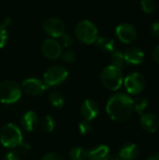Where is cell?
I'll list each match as a JSON object with an SVG mask.
<instances>
[{
  "label": "cell",
  "instance_id": "6da1fadb",
  "mask_svg": "<svg viewBox=\"0 0 159 160\" xmlns=\"http://www.w3.org/2000/svg\"><path fill=\"white\" fill-rule=\"evenodd\" d=\"M133 111V99L125 93H116L112 95L106 104L107 114L115 122H124L127 120L131 116Z\"/></svg>",
  "mask_w": 159,
  "mask_h": 160
},
{
  "label": "cell",
  "instance_id": "7a4b0ae2",
  "mask_svg": "<svg viewBox=\"0 0 159 160\" xmlns=\"http://www.w3.org/2000/svg\"><path fill=\"white\" fill-rule=\"evenodd\" d=\"M0 142L6 148L13 149L19 147L22 142V130L15 124H6L0 130Z\"/></svg>",
  "mask_w": 159,
  "mask_h": 160
},
{
  "label": "cell",
  "instance_id": "3957f363",
  "mask_svg": "<svg viewBox=\"0 0 159 160\" xmlns=\"http://www.w3.org/2000/svg\"><path fill=\"white\" fill-rule=\"evenodd\" d=\"M101 83L111 91H117L124 82L122 69L111 65L106 67L100 74Z\"/></svg>",
  "mask_w": 159,
  "mask_h": 160
},
{
  "label": "cell",
  "instance_id": "277c9868",
  "mask_svg": "<svg viewBox=\"0 0 159 160\" xmlns=\"http://www.w3.org/2000/svg\"><path fill=\"white\" fill-rule=\"evenodd\" d=\"M22 88L14 81L6 80L0 82V102L3 104H13L22 97Z\"/></svg>",
  "mask_w": 159,
  "mask_h": 160
},
{
  "label": "cell",
  "instance_id": "5b68a950",
  "mask_svg": "<svg viewBox=\"0 0 159 160\" xmlns=\"http://www.w3.org/2000/svg\"><path fill=\"white\" fill-rule=\"evenodd\" d=\"M77 38L83 44L95 43L98 35L97 26L89 20H82L78 22L75 29Z\"/></svg>",
  "mask_w": 159,
  "mask_h": 160
},
{
  "label": "cell",
  "instance_id": "8992f818",
  "mask_svg": "<svg viewBox=\"0 0 159 160\" xmlns=\"http://www.w3.org/2000/svg\"><path fill=\"white\" fill-rule=\"evenodd\" d=\"M68 77L67 69L63 66L50 67L43 74V82L48 87H54L63 83Z\"/></svg>",
  "mask_w": 159,
  "mask_h": 160
},
{
  "label": "cell",
  "instance_id": "52a82bcc",
  "mask_svg": "<svg viewBox=\"0 0 159 160\" xmlns=\"http://www.w3.org/2000/svg\"><path fill=\"white\" fill-rule=\"evenodd\" d=\"M124 84L127 93L131 95H138L144 89L145 79L141 73L132 72L125 78Z\"/></svg>",
  "mask_w": 159,
  "mask_h": 160
},
{
  "label": "cell",
  "instance_id": "ba28073f",
  "mask_svg": "<svg viewBox=\"0 0 159 160\" xmlns=\"http://www.w3.org/2000/svg\"><path fill=\"white\" fill-rule=\"evenodd\" d=\"M22 91L28 96L38 97L42 95L48 88L43 80L37 78H27L22 82Z\"/></svg>",
  "mask_w": 159,
  "mask_h": 160
},
{
  "label": "cell",
  "instance_id": "9c48e42d",
  "mask_svg": "<svg viewBox=\"0 0 159 160\" xmlns=\"http://www.w3.org/2000/svg\"><path fill=\"white\" fill-rule=\"evenodd\" d=\"M43 30L52 38H57L66 33V26L59 18L51 17L43 22Z\"/></svg>",
  "mask_w": 159,
  "mask_h": 160
},
{
  "label": "cell",
  "instance_id": "30bf717a",
  "mask_svg": "<svg viewBox=\"0 0 159 160\" xmlns=\"http://www.w3.org/2000/svg\"><path fill=\"white\" fill-rule=\"evenodd\" d=\"M115 33H116L118 39L125 44L132 43L133 41L136 40L138 37V32L135 26L127 22L120 23L116 27Z\"/></svg>",
  "mask_w": 159,
  "mask_h": 160
},
{
  "label": "cell",
  "instance_id": "8fae6325",
  "mask_svg": "<svg viewBox=\"0 0 159 160\" xmlns=\"http://www.w3.org/2000/svg\"><path fill=\"white\" fill-rule=\"evenodd\" d=\"M43 55L50 60H56L62 55V45L55 38H47L41 46Z\"/></svg>",
  "mask_w": 159,
  "mask_h": 160
},
{
  "label": "cell",
  "instance_id": "7c38bea8",
  "mask_svg": "<svg viewBox=\"0 0 159 160\" xmlns=\"http://www.w3.org/2000/svg\"><path fill=\"white\" fill-rule=\"evenodd\" d=\"M81 114L83 117L84 120L91 122L92 120H94L95 118H97V116L99 113V108L97 103L90 98L85 99L81 106Z\"/></svg>",
  "mask_w": 159,
  "mask_h": 160
},
{
  "label": "cell",
  "instance_id": "4fadbf2b",
  "mask_svg": "<svg viewBox=\"0 0 159 160\" xmlns=\"http://www.w3.org/2000/svg\"><path fill=\"white\" fill-rule=\"evenodd\" d=\"M140 122L142 128L147 132L155 133L159 128V119L155 113L152 112L142 113Z\"/></svg>",
  "mask_w": 159,
  "mask_h": 160
},
{
  "label": "cell",
  "instance_id": "5bb4252c",
  "mask_svg": "<svg viewBox=\"0 0 159 160\" xmlns=\"http://www.w3.org/2000/svg\"><path fill=\"white\" fill-rule=\"evenodd\" d=\"M125 60L128 65H141L144 61V52L138 47H130L125 52Z\"/></svg>",
  "mask_w": 159,
  "mask_h": 160
},
{
  "label": "cell",
  "instance_id": "9a60e30c",
  "mask_svg": "<svg viewBox=\"0 0 159 160\" xmlns=\"http://www.w3.org/2000/svg\"><path fill=\"white\" fill-rule=\"evenodd\" d=\"M38 116L33 111H27L24 112L21 118V125L23 130L26 132L34 131L38 125Z\"/></svg>",
  "mask_w": 159,
  "mask_h": 160
},
{
  "label": "cell",
  "instance_id": "2e32d148",
  "mask_svg": "<svg viewBox=\"0 0 159 160\" xmlns=\"http://www.w3.org/2000/svg\"><path fill=\"white\" fill-rule=\"evenodd\" d=\"M111 158V150L109 146L100 144L88 151L87 160H109Z\"/></svg>",
  "mask_w": 159,
  "mask_h": 160
},
{
  "label": "cell",
  "instance_id": "e0dca14e",
  "mask_svg": "<svg viewBox=\"0 0 159 160\" xmlns=\"http://www.w3.org/2000/svg\"><path fill=\"white\" fill-rule=\"evenodd\" d=\"M139 156V149L135 143L128 142L122 146L118 158L121 160H135Z\"/></svg>",
  "mask_w": 159,
  "mask_h": 160
},
{
  "label": "cell",
  "instance_id": "ac0fdd59",
  "mask_svg": "<svg viewBox=\"0 0 159 160\" xmlns=\"http://www.w3.org/2000/svg\"><path fill=\"white\" fill-rule=\"evenodd\" d=\"M96 45L105 52H113L115 49V42L112 38L108 37H97L95 41Z\"/></svg>",
  "mask_w": 159,
  "mask_h": 160
},
{
  "label": "cell",
  "instance_id": "d6986e66",
  "mask_svg": "<svg viewBox=\"0 0 159 160\" xmlns=\"http://www.w3.org/2000/svg\"><path fill=\"white\" fill-rule=\"evenodd\" d=\"M49 100H50V103L52 104V106H53L54 108H57V109L63 108L65 105V102H66L63 95L57 91H53L49 95Z\"/></svg>",
  "mask_w": 159,
  "mask_h": 160
},
{
  "label": "cell",
  "instance_id": "ffe728a7",
  "mask_svg": "<svg viewBox=\"0 0 159 160\" xmlns=\"http://www.w3.org/2000/svg\"><path fill=\"white\" fill-rule=\"evenodd\" d=\"M69 158L71 160H87L88 150L82 147H73L69 151Z\"/></svg>",
  "mask_w": 159,
  "mask_h": 160
},
{
  "label": "cell",
  "instance_id": "44dd1931",
  "mask_svg": "<svg viewBox=\"0 0 159 160\" xmlns=\"http://www.w3.org/2000/svg\"><path fill=\"white\" fill-rule=\"evenodd\" d=\"M126 60H125V55L124 52L121 51H114L112 54V65L123 69L126 66Z\"/></svg>",
  "mask_w": 159,
  "mask_h": 160
},
{
  "label": "cell",
  "instance_id": "7402d4cb",
  "mask_svg": "<svg viewBox=\"0 0 159 160\" xmlns=\"http://www.w3.org/2000/svg\"><path fill=\"white\" fill-rule=\"evenodd\" d=\"M148 107V100L147 98L143 97L137 98L135 100H133V109L137 113H140L141 115L144 113V111Z\"/></svg>",
  "mask_w": 159,
  "mask_h": 160
},
{
  "label": "cell",
  "instance_id": "603a6c76",
  "mask_svg": "<svg viewBox=\"0 0 159 160\" xmlns=\"http://www.w3.org/2000/svg\"><path fill=\"white\" fill-rule=\"evenodd\" d=\"M41 127L44 131L50 133L52 132L55 128V121L51 115H46L44 116L42 122H41Z\"/></svg>",
  "mask_w": 159,
  "mask_h": 160
},
{
  "label": "cell",
  "instance_id": "cb8c5ba5",
  "mask_svg": "<svg viewBox=\"0 0 159 160\" xmlns=\"http://www.w3.org/2000/svg\"><path fill=\"white\" fill-rule=\"evenodd\" d=\"M142 9L147 14L153 13L157 8V3L155 0H142L141 1Z\"/></svg>",
  "mask_w": 159,
  "mask_h": 160
},
{
  "label": "cell",
  "instance_id": "d4e9b609",
  "mask_svg": "<svg viewBox=\"0 0 159 160\" xmlns=\"http://www.w3.org/2000/svg\"><path fill=\"white\" fill-rule=\"evenodd\" d=\"M78 128H79V132L82 135H87L92 130V125L90 124L89 121L83 120V121H82V122L79 123Z\"/></svg>",
  "mask_w": 159,
  "mask_h": 160
},
{
  "label": "cell",
  "instance_id": "484cf974",
  "mask_svg": "<svg viewBox=\"0 0 159 160\" xmlns=\"http://www.w3.org/2000/svg\"><path fill=\"white\" fill-rule=\"evenodd\" d=\"M59 38H60V44H61L62 46L66 47V48L71 46L72 43H73V38H72V37H71L70 35H68V34H66V33H65V34L62 35Z\"/></svg>",
  "mask_w": 159,
  "mask_h": 160
},
{
  "label": "cell",
  "instance_id": "4316f807",
  "mask_svg": "<svg viewBox=\"0 0 159 160\" xmlns=\"http://www.w3.org/2000/svg\"><path fill=\"white\" fill-rule=\"evenodd\" d=\"M7 40V32L6 27L0 23V49H2Z\"/></svg>",
  "mask_w": 159,
  "mask_h": 160
},
{
  "label": "cell",
  "instance_id": "83f0119b",
  "mask_svg": "<svg viewBox=\"0 0 159 160\" xmlns=\"http://www.w3.org/2000/svg\"><path fill=\"white\" fill-rule=\"evenodd\" d=\"M62 58L67 63H72L76 59V54L73 51L68 50V51H66L64 53H62Z\"/></svg>",
  "mask_w": 159,
  "mask_h": 160
},
{
  "label": "cell",
  "instance_id": "f1b7e54d",
  "mask_svg": "<svg viewBox=\"0 0 159 160\" xmlns=\"http://www.w3.org/2000/svg\"><path fill=\"white\" fill-rule=\"evenodd\" d=\"M4 160H21L20 154L16 151H10L5 155Z\"/></svg>",
  "mask_w": 159,
  "mask_h": 160
},
{
  "label": "cell",
  "instance_id": "f546056e",
  "mask_svg": "<svg viewBox=\"0 0 159 160\" xmlns=\"http://www.w3.org/2000/svg\"><path fill=\"white\" fill-rule=\"evenodd\" d=\"M41 160H64V158L57 153H48L41 158Z\"/></svg>",
  "mask_w": 159,
  "mask_h": 160
},
{
  "label": "cell",
  "instance_id": "4dcf8cb0",
  "mask_svg": "<svg viewBox=\"0 0 159 160\" xmlns=\"http://www.w3.org/2000/svg\"><path fill=\"white\" fill-rule=\"evenodd\" d=\"M151 34L159 38V22H154L152 25H151Z\"/></svg>",
  "mask_w": 159,
  "mask_h": 160
},
{
  "label": "cell",
  "instance_id": "1f68e13d",
  "mask_svg": "<svg viewBox=\"0 0 159 160\" xmlns=\"http://www.w3.org/2000/svg\"><path fill=\"white\" fill-rule=\"evenodd\" d=\"M152 55H153V59H154L157 64H159V45L155 47V49L153 50Z\"/></svg>",
  "mask_w": 159,
  "mask_h": 160
},
{
  "label": "cell",
  "instance_id": "d6a6232c",
  "mask_svg": "<svg viewBox=\"0 0 159 160\" xmlns=\"http://www.w3.org/2000/svg\"><path fill=\"white\" fill-rule=\"evenodd\" d=\"M147 160H159V153H155L153 155H151Z\"/></svg>",
  "mask_w": 159,
  "mask_h": 160
},
{
  "label": "cell",
  "instance_id": "836d02e7",
  "mask_svg": "<svg viewBox=\"0 0 159 160\" xmlns=\"http://www.w3.org/2000/svg\"><path fill=\"white\" fill-rule=\"evenodd\" d=\"M9 23H10V18H6L5 21H4V22H2L1 24H3L5 27H7V25L9 24Z\"/></svg>",
  "mask_w": 159,
  "mask_h": 160
},
{
  "label": "cell",
  "instance_id": "e575fe53",
  "mask_svg": "<svg viewBox=\"0 0 159 160\" xmlns=\"http://www.w3.org/2000/svg\"><path fill=\"white\" fill-rule=\"evenodd\" d=\"M109 160H121V159H120L119 158H117V157H111Z\"/></svg>",
  "mask_w": 159,
  "mask_h": 160
}]
</instances>
